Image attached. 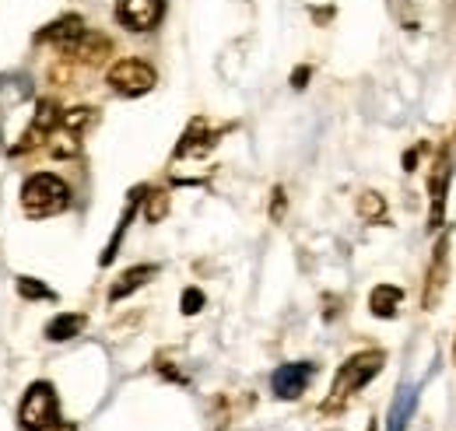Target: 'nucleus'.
Here are the masks:
<instances>
[{
    "mask_svg": "<svg viewBox=\"0 0 456 431\" xmlns=\"http://www.w3.org/2000/svg\"><path fill=\"white\" fill-rule=\"evenodd\" d=\"M53 421H60L57 389L50 382H32L18 407V425L21 431H46Z\"/></svg>",
    "mask_w": 456,
    "mask_h": 431,
    "instance_id": "7ed1b4c3",
    "label": "nucleus"
},
{
    "mask_svg": "<svg viewBox=\"0 0 456 431\" xmlns=\"http://www.w3.org/2000/svg\"><path fill=\"white\" fill-rule=\"evenodd\" d=\"M81 329H85V316H81V313H60L57 320L46 326V340L60 344V340H70V337H77Z\"/></svg>",
    "mask_w": 456,
    "mask_h": 431,
    "instance_id": "2eb2a0df",
    "label": "nucleus"
},
{
    "mask_svg": "<svg viewBox=\"0 0 456 431\" xmlns=\"http://www.w3.org/2000/svg\"><path fill=\"white\" fill-rule=\"evenodd\" d=\"M46 431H77V428H74L70 421H53V425H50Z\"/></svg>",
    "mask_w": 456,
    "mask_h": 431,
    "instance_id": "b1692460",
    "label": "nucleus"
},
{
    "mask_svg": "<svg viewBox=\"0 0 456 431\" xmlns=\"http://www.w3.org/2000/svg\"><path fill=\"white\" fill-rule=\"evenodd\" d=\"M309 67H295V74H291V88H305V81H309Z\"/></svg>",
    "mask_w": 456,
    "mask_h": 431,
    "instance_id": "4be33fe9",
    "label": "nucleus"
},
{
    "mask_svg": "<svg viewBox=\"0 0 456 431\" xmlns=\"http://www.w3.org/2000/svg\"><path fill=\"white\" fill-rule=\"evenodd\" d=\"M383 362H387L383 351H358V354H351L341 369H338L334 386H330V396L323 400L320 411H323V414H338V411H344V403H347L362 386H369L372 378L383 372Z\"/></svg>",
    "mask_w": 456,
    "mask_h": 431,
    "instance_id": "f257e3e1",
    "label": "nucleus"
},
{
    "mask_svg": "<svg viewBox=\"0 0 456 431\" xmlns=\"http://www.w3.org/2000/svg\"><path fill=\"white\" fill-rule=\"evenodd\" d=\"M67 204H70V190L53 172H36L21 186V207L28 217H53L67 211Z\"/></svg>",
    "mask_w": 456,
    "mask_h": 431,
    "instance_id": "f03ea898",
    "label": "nucleus"
},
{
    "mask_svg": "<svg viewBox=\"0 0 456 431\" xmlns=\"http://www.w3.org/2000/svg\"><path fill=\"white\" fill-rule=\"evenodd\" d=\"M144 193H148V190H144V186H137V190H134V193H130V204H126V211H123V217H119V224H116V235H113V242H110V246H106V253H102V260H99V264H102V267H106V264H113L116 249H119V239H123V232H126V224H130V217H134V211H137V204H141V200H144Z\"/></svg>",
    "mask_w": 456,
    "mask_h": 431,
    "instance_id": "4468645a",
    "label": "nucleus"
},
{
    "mask_svg": "<svg viewBox=\"0 0 456 431\" xmlns=\"http://www.w3.org/2000/svg\"><path fill=\"white\" fill-rule=\"evenodd\" d=\"M60 123H63V130L67 134H81V130H88L92 123H95V109H88V106H81V109H70V112H63L60 116Z\"/></svg>",
    "mask_w": 456,
    "mask_h": 431,
    "instance_id": "dca6fc26",
    "label": "nucleus"
},
{
    "mask_svg": "<svg viewBox=\"0 0 456 431\" xmlns=\"http://www.w3.org/2000/svg\"><path fill=\"white\" fill-rule=\"evenodd\" d=\"M414 407H418V389H414V386H403V389L397 393V400H394V407H390V428L387 431L407 428V421H411Z\"/></svg>",
    "mask_w": 456,
    "mask_h": 431,
    "instance_id": "ddd939ff",
    "label": "nucleus"
},
{
    "mask_svg": "<svg viewBox=\"0 0 456 431\" xmlns=\"http://www.w3.org/2000/svg\"><path fill=\"white\" fill-rule=\"evenodd\" d=\"M155 273H159V267H155V264H141V267L123 270V273L116 277V284L110 288V302H123L126 295H134L137 288H144V284H148Z\"/></svg>",
    "mask_w": 456,
    "mask_h": 431,
    "instance_id": "9b49d317",
    "label": "nucleus"
},
{
    "mask_svg": "<svg viewBox=\"0 0 456 431\" xmlns=\"http://www.w3.org/2000/svg\"><path fill=\"white\" fill-rule=\"evenodd\" d=\"M313 365L309 362H291V365H281L274 376H271V389L278 400H298L305 393V386L313 382Z\"/></svg>",
    "mask_w": 456,
    "mask_h": 431,
    "instance_id": "9d476101",
    "label": "nucleus"
},
{
    "mask_svg": "<svg viewBox=\"0 0 456 431\" xmlns=\"http://www.w3.org/2000/svg\"><path fill=\"white\" fill-rule=\"evenodd\" d=\"M418 151H421V148H411V151L403 155V168H407V172H414V159H418Z\"/></svg>",
    "mask_w": 456,
    "mask_h": 431,
    "instance_id": "5701e85b",
    "label": "nucleus"
},
{
    "mask_svg": "<svg viewBox=\"0 0 456 431\" xmlns=\"http://www.w3.org/2000/svg\"><path fill=\"white\" fill-rule=\"evenodd\" d=\"M271 217H274V221H281V217H285V190H281V186L274 190V200H271Z\"/></svg>",
    "mask_w": 456,
    "mask_h": 431,
    "instance_id": "412c9836",
    "label": "nucleus"
},
{
    "mask_svg": "<svg viewBox=\"0 0 456 431\" xmlns=\"http://www.w3.org/2000/svg\"><path fill=\"white\" fill-rule=\"evenodd\" d=\"M179 309H183L186 316H197V313L204 309V291H200V288H186L183 298H179Z\"/></svg>",
    "mask_w": 456,
    "mask_h": 431,
    "instance_id": "6ab92c4d",
    "label": "nucleus"
},
{
    "mask_svg": "<svg viewBox=\"0 0 456 431\" xmlns=\"http://www.w3.org/2000/svg\"><path fill=\"white\" fill-rule=\"evenodd\" d=\"M106 81H110V88H113L116 95L137 99V95H148V92L159 85V74H155V67H151V63L126 56V60H116L113 67H110Z\"/></svg>",
    "mask_w": 456,
    "mask_h": 431,
    "instance_id": "20e7f679",
    "label": "nucleus"
},
{
    "mask_svg": "<svg viewBox=\"0 0 456 431\" xmlns=\"http://www.w3.org/2000/svg\"><path fill=\"white\" fill-rule=\"evenodd\" d=\"M358 215L365 217V221H383V215H387V200H383L379 193L365 190V193L358 197Z\"/></svg>",
    "mask_w": 456,
    "mask_h": 431,
    "instance_id": "f3484780",
    "label": "nucleus"
},
{
    "mask_svg": "<svg viewBox=\"0 0 456 431\" xmlns=\"http://www.w3.org/2000/svg\"><path fill=\"white\" fill-rule=\"evenodd\" d=\"M450 239H453V228H446L432 249V264L425 273V291H421V305L432 313L439 309L443 295H446V284H450Z\"/></svg>",
    "mask_w": 456,
    "mask_h": 431,
    "instance_id": "39448f33",
    "label": "nucleus"
},
{
    "mask_svg": "<svg viewBox=\"0 0 456 431\" xmlns=\"http://www.w3.org/2000/svg\"><path fill=\"white\" fill-rule=\"evenodd\" d=\"M166 215H169V193H162V190H159V193H151V197H148V221L155 224V221H162Z\"/></svg>",
    "mask_w": 456,
    "mask_h": 431,
    "instance_id": "aec40b11",
    "label": "nucleus"
},
{
    "mask_svg": "<svg viewBox=\"0 0 456 431\" xmlns=\"http://www.w3.org/2000/svg\"><path fill=\"white\" fill-rule=\"evenodd\" d=\"M18 295L21 298H53V291L46 284H39L36 277H18Z\"/></svg>",
    "mask_w": 456,
    "mask_h": 431,
    "instance_id": "a211bd4d",
    "label": "nucleus"
},
{
    "mask_svg": "<svg viewBox=\"0 0 456 431\" xmlns=\"http://www.w3.org/2000/svg\"><path fill=\"white\" fill-rule=\"evenodd\" d=\"M85 36H88V25H85L77 14H63V18H57L50 28L39 32V43H50V46L60 50L63 56H77L81 43H85Z\"/></svg>",
    "mask_w": 456,
    "mask_h": 431,
    "instance_id": "1a4fd4ad",
    "label": "nucleus"
},
{
    "mask_svg": "<svg viewBox=\"0 0 456 431\" xmlns=\"http://www.w3.org/2000/svg\"><path fill=\"white\" fill-rule=\"evenodd\" d=\"M369 431H376V425H372V428H369Z\"/></svg>",
    "mask_w": 456,
    "mask_h": 431,
    "instance_id": "a878e982",
    "label": "nucleus"
},
{
    "mask_svg": "<svg viewBox=\"0 0 456 431\" xmlns=\"http://www.w3.org/2000/svg\"><path fill=\"white\" fill-rule=\"evenodd\" d=\"M453 159H456V141L443 144L436 165H432V179H428V193H432V211H428V224L443 228L446 221V193H450V179H453Z\"/></svg>",
    "mask_w": 456,
    "mask_h": 431,
    "instance_id": "423d86ee",
    "label": "nucleus"
},
{
    "mask_svg": "<svg viewBox=\"0 0 456 431\" xmlns=\"http://www.w3.org/2000/svg\"><path fill=\"white\" fill-rule=\"evenodd\" d=\"M453 365H456V340H453Z\"/></svg>",
    "mask_w": 456,
    "mask_h": 431,
    "instance_id": "393cba45",
    "label": "nucleus"
},
{
    "mask_svg": "<svg viewBox=\"0 0 456 431\" xmlns=\"http://www.w3.org/2000/svg\"><path fill=\"white\" fill-rule=\"evenodd\" d=\"M57 126H60L57 102H39V106H36V116H32V123H28V130H25L21 141L11 148V155H28L32 148L46 144V141L57 134Z\"/></svg>",
    "mask_w": 456,
    "mask_h": 431,
    "instance_id": "6e6552de",
    "label": "nucleus"
},
{
    "mask_svg": "<svg viewBox=\"0 0 456 431\" xmlns=\"http://www.w3.org/2000/svg\"><path fill=\"white\" fill-rule=\"evenodd\" d=\"M400 302H403V291H400L397 284H379L369 295V309H372L376 320H394L400 313Z\"/></svg>",
    "mask_w": 456,
    "mask_h": 431,
    "instance_id": "f8f14e48",
    "label": "nucleus"
},
{
    "mask_svg": "<svg viewBox=\"0 0 456 431\" xmlns=\"http://www.w3.org/2000/svg\"><path fill=\"white\" fill-rule=\"evenodd\" d=\"M166 14V0H116V21L130 32H151Z\"/></svg>",
    "mask_w": 456,
    "mask_h": 431,
    "instance_id": "0eeeda50",
    "label": "nucleus"
}]
</instances>
